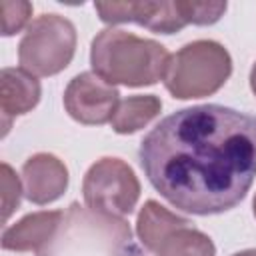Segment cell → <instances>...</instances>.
<instances>
[{"instance_id":"30bf717a","label":"cell","mask_w":256,"mask_h":256,"mask_svg":"<svg viewBox=\"0 0 256 256\" xmlns=\"http://www.w3.org/2000/svg\"><path fill=\"white\" fill-rule=\"evenodd\" d=\"M42 96L40 82L24 68H2L0 72V110L4 122V134L10 128L12 118L32 112Z\"/></svg>"},{"instance_id":"9a60e30c","label":"cell","mask_w":256,"mask_h":256,"mask_svg":"<svg viewBox=\"0 0 256 256\" xmlns=\"http://www.w3.org/2000/svg\"><path fill=\"white\" fill-rule=\"evenodd\" d=\"M0 12H2V34L12 36L20 32L24 26H30L32 18V4L24 0H2L0 2Z\"/></svg>"},{"instance_id":"8fae6325","label":"cell","mask_w":256,"mask_h":256,"mask_svg":"<svg viewBox=\"0 0 256 256\" xmlns=\"http://www.w3.org/2000/svg\"><path fill=\"white\" fill-rule=\"evenodd\" d=\"M188 224L190 222L186 218L170 212L160 202L146 200L136 218V234H138L140 244L148 252H158L160 244L166 240L168 234H172L174 230L188 226Z\"/></svg>"},{"instance_id":"9c48e42d","label":"cell","mask_w":256,"mask_h":256,"mask_svg":"<svg viewBox=\"0 0 256 256\" xmlns=\"http://www.w3.org/2000/svg\"><path fill=\"white\" fill-rule=\"evenodd\" d=\"M68 168L66 164L48 152L32 154L22 164V184L24 196L38 206L58 200L68 188Z\"/></svg>"},{"instance_id":"7c38bea8","label":"cell","mask_w":256,"mask_h":256,"mask_svg":"<svg viewBox=\"0 0 256 256\" xmlns=\"http://www.w3.org/2000/svg\"><path fill=\"white\" fill-rule=\"evenodd\" d=\"M162 110V100L156 94H136L120 100L110 124L116 134H134L148 126Z\"/></svg>"},{"instance_id":"ba28073f","label":"cell","mask_w":256,"mask_h":256,"mask_svg":"<svg viewBox=\"0 0 256 256\" xmlns=\"http://www.w3.org/2000/svg\"><path fill=\"white\" fill-rule=\"evenodd\" d=\"M66 222L62 210H40L26 214L16 224L2 232V248L10 252H34L38 256H50L60 228Z\"/></svg>"},{"instance_id":"2e32d148","label":"cell","mask_w":256,"mask_h":256,"mask_svg":"<svg viewBox=\"0 0 256 256\" xmlns=\"http://www.w3.org/2000/svg\"><path fill=\"white\" fill-rule=\"evenodd\" d=\"M24 194V186L20 184L18 174L12 170L8 162H2V208H4V222L12 216L14 210L20 206V198Z\"/></svg>"},{"instance_id":"6da1fadb","label":"cell","mask_w":256,"mask_h":256,"mask_svg":"<svg viewBox=\"0 0 256 256\" xmlns=\"http://www.w3.org/2000/svg\"><path fill=\"white\" fill-rule=\"evenodd\" d=\"M138 160L174 208L222 214L246 198L256 178V116L220 104L176 110L142 138Z\"/></svg>"},{"instance_id":"5bb4252c","label":"cell","mask_w":256,"mask_h":256,"mask_svg":"<svg viewBox=\"0 0 256 256\" xmlns=\"http://www.w3.org/2000/svg\"><path fill=\"white\" fill-rule=\"evenodd\" d=\"M180 12L186 24L208 26L218 22L226 12V2H194V0H178Z\"/></svg>"},{"instance_id":"8992f818","label":"cell","mask_w":256,"mask_h":256,"mask_svg":"<svg viewBox=\"0 0 256 256\" xmlns=\"http://www.w3.org/2000/svg\"><path fill=\"white\" fill-rule=\"evenodd\" d=\"M62 102L72 120L84 126H102L112 120L120 104V92L98 74L80 72L68 82Z\"/></svg>"},{"instance_id":"ac0fdd59","label":"cell","mask_w":256,"mask_h":256,"mask_svg":"<svg viewBox=\"0 0 256 256\" xmlns=\"http://www.w3.org/2000/svg\"><path fill=\"white\" fill-rule=\"evenodd\" d=\"M232 256H256V248H248V250H240V252H236V254H232Z\"/></svg>"},{"instance_id":"3957f363","label":"cell","mask_w":256,"mask_h":256,"mask_svg":"<svg viewBox=\"0 0 256 256\" xmlns=\"http://www.w3.org/2000/svg\"><path fill=\"white\" fill-rule=\"evenodd\" d=\"M232 74V56L216 40H194L170 54L164 74L166 90L178 100L216 94Z\"/></svg>"},{"instance_id":"52a82bcc","label":"cell","mask_w":256,"mask_h":256,"mask_svg":"<svg viewBox=\"0 0 256 256\" xmlns=\"http://www.w3.org/2000/svg\"><path fill=\"white\" fill-rule=\"evenodd\" d=\"M94 10L106 24L134 22L158 34H174L186 26L176 2H96Z\"/></svg>"},{"instance_id":"d6986e66","label":"cell","mask_w":256,"mask_h":256,"mask_svg":"<svg viewBox=\"0 0 256 256\" xmlns=\"http://www.w3.org/2000/svg\"><path fill=\"white\" fill-rule=\"evenodd\" d=\"M252 210H254V216H256V196H254V202H252Z\"/></svg>"},{"instance_id":"277c9868","label":"cell","mask_w":256,"mask_h":256,"mask_svg":"<svg viewBox=\"0 0 256 256\" xmlns=\"http://www.w3.org/2000/svg\"><path fill=\"white\" fill-rule=\"evenodd\" d=\"M76 26L60 14H40L18 44L20 68L32 76H54L68 68L76 54Z\"/></svg>"},{"instance_id":"7a4b0ae2","label":"cell","mask_w":256,"mask_h":256,"mask_svg":"<svg viewBox=\"0 0 256 256\" xmlns=\"http://www.w3.org/2000/svg\"><path fill=\"white\" fill-rule=\"evenodd\" d=\"M168 60L170 52L164 44L112 26L100 30L90 46L94 74L112 86H152L164 80Z\"/></svg>"},{"instance_id":"5b68a950","label":"cell","mask_w":256,"mask_h":256,"mask_svg":"<svg viewBox=\"0 0 256 256\" xmlns=\"http://www.w3.org/2000/svg\"><path fill=\"white\" fill-rule=\"evenodd\" d=\"M82 198L90 212L106 218H122L134 212L140 198V180L122 158L96 160L82 180Z\"/></svg>"},{"instance_id":"4fadbf2b","label":"cell","mask_w":256,"mask_h":256,"mask_svg":"<svg viewBox=\"0 0 256 256\" xmlns=\"http://www.w3.org/2000/svg\"><path fill=\"white\" fill-rule=\"evenodd\" d=\"M158 256H216V246L208 234L198 228L182 226L166 236L160 244Z\"/></svg>"},{"instance_id":"e0dca14e","label":"cell","mask_w":256,"mask_h":256,"mask_svg":"<svg viewBox=\"0 0 256 256\" xmlns=\"http://www.w3.org/2000/svg\"><path fill=\"white\" fill-rule=\"evenodd\" d=\"M250 88H252V92L256 96V62H254V66L250 70Z\"/></svg>"}]
</instances>
